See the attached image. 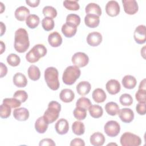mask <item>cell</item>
Listing matches in <instances>:
<instances>
[{
	"instance_id": "1",
	"label": "cell",
	"mask_w": 146,
	"mask_h": 146,
	"mask_svg": "<svg viewBox=\"0 0 146 146\" xmlns=\"http://www.w3.org/2000/svg\"><path fill=\"white\" fill-rule=\"evenodd\" d=\"M30 46L29 35L23 28H19L15 32L14 48L19 52L23 53L27 51Z\"/></svg>"
},
{
	"instance_id": "2",
	"label": "cell",
	"mask_w": 146,
	"mask_h": 146,
	"mask_svg": "<svg viewBox=\"0 0 146 146\" xmlns=\"http://www.w3.org/2000/svg\"><path fill=\"white\" fill-rule=\"evenodd\" d=\"M58 75V70L53 67H47L44 71V80L47 86L52 90H57L59 87Z\"/></svg>"
},
{
	"instance_id": "3",
	"label": "cell",
	"mask_w": 146,
	"mask_h": 146,
	"mask_svg": "<svg viewBox=\"0 0 146 146\" xmlns=\"http://www.w3.org/2000/svg\"><path fill=\"white\" fill-rule=\"evenodd\" d=\"M60 111L61 105L56 101H51L48 103L43 116L48 124H51L57 120Z\"/></svg>"
},
{
	"instance_id": "4",
	"label": "cell",
	"mask_w": 146,
	"mask_h": 146,
	"mask_svg": "<svg viewBox=\"0 0 146 146\" xmlns=\"http://www.w3.org/2000/svg\"><path fill=\"white\" fill-rule=\"evenodd\" d=\"M80 70L75 66H70L64 71L62 75V80L67 85L73 84L80 77Z\"/></svg>"
},
{
	"instance_id": "5",
	"label": "cell",
	"mask_w": 146,
	"mask_h": 146,
	"mask_svg": "<svg viewBox=\"0 0 146 146\" xmlns=\"http://www.w3.org/2000/svg\"><path fill=\"white\" fill-rule=\"evenodd\" d=\"M47 54V48L42 44L35 45L26 55V60L31 63L38 62Z\"/></svg>"
},
{
	"instance_id": "6",
	"label": "cell",
	"mask_w": 146,
	"mask_h": 146,
	"mask_svg": "<svg viewBox=\"0 0 146 146\" xmlns=\"http://www.w3.org/2000/svg\"><path fill=\"white\" fill-rule=\"evenodd\" d=\"M120 141L122 146H139L141 143L139 136L129 132H126L121 136Z\"/></svg>"
},
{
	"instance_id": "7",
	"label": "cell",
	"mask_w": 146,
	"mask_h": 146,
	"mask_svg": "<svg viewBox=\"0 0 146 146\" xmlns=\"http://www.w3.org/2000/svg\"><path fill=\"white\" fill-rule=\"evenodd\" d=\"M104 131L110 137H115L118 135L120 131V124L115 120L108 121L104 127Z\"/></svg>"
},
{
	"instance_id": "8",
	"label": "cell",
	"mask_w": 146,
	"mask_h": 146,
	"mask_svg": "<svg viewBox=\"0 0 146 146\" xmlns=\"http://www.w3.org/2000/svg\"><path fill=\"white\" fill-rule=\"evenodd\" d=\"M71 60L74 66L78 67H83L88 63L89 58L84 52H77L72 55Z\"/></svg>"
},
{
	"instance_id": "9",
	"label": "cell",
	"mask_w": 146,
	"mask_h": 146,
	"mask_svg": "<svg viewBox=\"0 0 146 146\" xmlns=\"http://www.w3.org/2000/svg\"><path fill=\"white\" fill-rule=\"evenodd\" d=\"M145 26L143 25H139L135 30L133 37L135 42L140 44H143L146 40Z\"/></svg>"
},
{
	"instance_id": "10",
	"label": "cell",
	"mask_w": 146,
	"mask_h": 146,
	"mask_svg": "<svg viewBox=\"0 0 146 146\" xmlns=\"http://www.w3.org/2000/svg\"><path fill=\"white\" fill-rule=\"evenodd\" d=\"M122 3L125 13L129 15H133L139 9L137 2L135 0H122Z\"/></svg>"
},
{
	"instance_id": "11",
	"label": "cell",
	"mask_w": 146,
	"mask_h": 146,
	"mask_svg": "<svg viewBox=\"0 0 146 146\" xmlns=\"http://www.w3.org/2000/svg\"><path fill=\"white\" fill-rule=\"evenodd\" d=\"M120 11V6L116 1H110L106 5V11L110 17L117 16Z\"/></svg>"
},
{
	"instance_id": "12",
	"label": "cell",
	"mask_w": 146,
	"mask_h": 146,
	"mask_svg": "<svg viewBox=\"0 0 146 146\" xmlns=\"http://www.w3.org/2000/svg\"><path fill=\"white\" fill-rule=\"evenodd\" d=\"M118 115L120 120L125 123H131L134 119L133 111L128 108H123L120 110Z\"/></svg>"
},
{
	"instance_id": "13",
	"label": "cell",
	"mask_w": 146,
	"mask_h": 146,
	"mask_svg": "<svg viewBox=\"0 0 146 146\" xmlns=\"http://www.w3.org/2000/svg\"><path fill=\"white\" fill-rule=\"evenodd\" d=\"M102 41V34L96 31H94L89 33L87 36V43L92 47L98 46Z\"/></svg>"
},
{
	"instance_id": "14",
	"label": "cell",
	"mask_w": 146,
	"mask_h": 146,
	"mask_svg": "<svg viewBox=\"0 0 146 146\" xmlns=\"http://www.w3.org/2000/svg\"><path fill=\"white\" fill-rule=\"evenodd\" d=\"M62 32L67 38H71L74 36L77 31V26L72 23L66 22L62 25Z\"/></svg>"
},
{
	"instance_id": "15",
	"label": "cell",
	"mask_w": 146,
	"mask_h": 146,
	"mask_svg": "<svg viewBox=\"0 0 146 146\" xmlns=\"http://www.w3.org/2000/svg\"><path fill=\"white\" fill-rule=\"evenodd\" d=\"M106 88L110 94L115 95L120 92L121 86L119 81L117 80L111 79L107 82L106 84Z\"/></svg>"
},
{
	"instance_id": "16",
	"label": "cell",
	"mask_w": 146,
	"mask_h": 146,
	"mask_svg": "<svg viewBox=\"0 0 146 146\" xmlns=\"http://www.w3.org/2000/svg\"><path fill=\"white\" fill-rule=\"evenodd\" d=\"M55 129L56 132L59 135L66 134L69 129V125L67 120L63 118L59 119L55 123Z\"/></svg>"
},
{
	"instance_id": "17",
	"label": "cell",
	"mask_w": 146,
	"mask_h": 146,
	"mask_svg": "<svg viewBox=\"0 0 146 146\" xmlns=\"http://www.w3.org/2000/svg\"><path fill=\"white\" fill-rule=\"evenodd\" d=\"M13 116L19 121H26L29 117V111L24 107L16 108L13 111Z\"/></svg>"
},
{
	"instance_id": "18",
	"label": "cell",
	"mask_w": 146,
	"mask_h": 146,
	"mask_svg": "<svg viewBox=\"0 0 146 146\" xmlns=\"http://www.w3.org/2000/svg\"><path fill=\"white\" fill-rule=\"evenodd\" d=\"M84 23L88 27L95 28L99 25V17L94 14H88L84 17Z\"/></svg>"
},
{
	"instance_id": "19",
	"label": "cell",
	"mask_w": 146,
	"mask_h": 146,
	"mask_svg": "<svg viewBox=\"0 0 146 146\" xmlns=\"http://www.w3.org/2000/svg\"><path fill=\"white\" fill-rule=\"evenodd\" d=\"M48 42L49 44L53 47H57L62 43V38L56 31L53 32L48 35Z\"/></svg>"
},
{
	"instance_id": "20",
	"label": "cell",
	"mask_w": 146,
	"mask_h": 146,
	"mask_svg": "<svg viewBox=\"0 0 146 146\" xmlns=\"http://www.w3.org/2000/svg\"><path fill=\"white\" fill-rule=\"evenodd\" d=\"M90 143L94 146H102L104 144L106 139L103 133L96 132L90 136Z\"/></svg>"
},
{
	"instance_id": "21",
	"label": "cell",
	"mask_w": 146,
	"mask_h": 146,
	"mask_svg": "<svg viewBox=\"0 0 146 146\" xmlns=\"http://www.w3.org/2000/svg\"><path fill=\"white\" fill-rule=\"evenodd\" d=\"M59 98L62 102L64 103H70L74 99L75 94L71 89L64 88L60 91Z\"/></svg>"
},
{
	"instance_id": "22",
	"label": "cell",
	"mask_w": 146,
	"mask_h": 146,
	"mask_svg": "<svg viewBox=\"0 0 146 146\" xmlns=\"http://www.w3.org/2000/svg\"><path fill=\"white\" fill-rule=\"evenodd\" d=\"M15 18L19 21H23L26 19L30 15L29 10L25 6H22L18 7L14 13Z\"/></svg>"
},
{
	"instance_id": "23",
	"label": "cell",
	"mask_w": 146,
	"mask_h": 146,
	"mask_svg": "<svg viewBox=\"0 0 146 146\" xmlns=\"http://www.w3.org/2000/svg\"><path fill=\"white\" fill-rule=\"evenodd\" d=\"M91 88L90 83L87 81H82L79 82L76 86V91L79 95L84 96L88 94Z\"/></svg>"
},
{
	"instance_id": "24",
	"label": "cell",
	"mask_w": 146,
	"mask_h": 146,
	"mask_svg": "<svg viewBox=\"0 0 146 146\" xmlns=\"http://www.w3.org/2000/svg\"><path fill=\"white\" fill-rule=\"evenodd\" d=\"M13 81L14 85L18 87H25L27 84L25 75L21 72H17L14 75Z\"/></svg>"
},
{
	"instance_id": "25",
	"label": "cell",
	"mask_w": 146,
	"mask_h": 146,
	"mask_svg": "<svg viewBox=\"0 0 146 146\" xmlns=\"http://www.w3.org/2000/svg\"><path fill=\"white\" fill-rule=\"evenodd\" d=\"M48 124L43 116L39 117L35 123V129L39 133H44L47 129Z\"/></svg>"
},
{
	"instance_id": "26",
	"label": "cell",
	"mask_w": 146,
	"mask_h": 146,
	"mask_svg": "<svg viewBox=\"0 0 146 146\" xmlns=\"http://www.w3.org/2000/svg\"><path fill=\"white\" fill-rule=\"evenodd\" d=\"M92 96L93 100L98 103L104 102L107 98L106 92L103 89L100 88H96L94 90Z\"/></svg>"
},
{
	"instance_id": "27",
	"label": "cell",
	"mask_w": 146,
	"mask_h": 146,
	"mask_svg": "<svg viewBox=\"0 0 146 146\" xmlns=\"http://www.w3.org/2000/svg\"><path fill=\"white\" fill-rule=\"evenodd\" d=\"M121 83L124 88L127 89H132L136 86L137 81L134 76L127 75L123 78Z\"/></svg>"
},
{
	"instance_id": "28",
	"label": "cell",
	"mask_w": 146,
	"mask_h": 146,
	"mask_svg": "<svg viewBox=\"0 0 146 146\" xmlns=\"http://www.w3.org/2000/svg\"><path fill=\"white\" fill-rule=\"evenodd\" d=\"M85 11L88 14H94L98 16L102 15V9L99 5L95 3H90L86 6Z\"/></svg>"
},
{
	"instance_id": "29",
	"label": "cell",
	"mask_w": 146,
	"mask_h": 146,
	"mask_svg": "<svg viewBox=\"0 0 146 146\" xmlns=\"http://www.w3.org/2000/svg\"><path fill=\"white\" fill-rule=\"evenodd\" d=\"M105 110L108 115L111 116H115L118 114L120 109L116 103L110 102L105 105Z\"/></svg>"
},
{
	"instance_id": "30",
	"label": "cell",
	"mask_w": 146,
	"mask_h": 146,
	"mask_svg": "<svg viewBox=\"0 0 146 146\" xmlns=\"http://www.w3.org/2000/svg\"><path fill=\"white\" fill-rule=\"evenodd\" d=\"M27 73L29 78L33 81L38 80L40 78V72L39 68L35 65H31L29 67Z\"/></svg>"
},
{
	"instance_id": "31",
	"label": "cell",
	"mask_w": 146,
	"mask_h": 146,
	"mask_svg": "<svg viewBox=\"0 0 146 146\" xmlns=\"http://www.w3.org/2000/svg\"><path fill=\"white\" fill-rule=\"evenodd\" d=\"M39 18L35 14L29 15L26 19V24L30 29H35L39 24Z\"/></svg>"
},
{
	"instance_id": "32",
	"label": "cell",
	"mask_w": 146,
	"mask_h": 146,
	"mask_svg": "<svg viewBox=\"0 0 146 146\" xmlns=\"http://www.w3.org/2000/svg\"><path fill=\"white\" fill-rule=\"evenodd\" d=\"M90 115L94 118H99L103 113V110L101 106L96 104L91 105L88 109Z\"/></svg>"
},
{
	"instance_id": "33",
	"label": "cell",
	"mask_w": 146,
	"mask_h": 146,
	"mask_svg": "<svg viewBox=\"0 0 146 146\" xmlns=\"http://www.w3.org/2000/svg\"><path fill=\"white\" fill-rule=\"evenodd\" d=\"M72 131L74 134L78 136L82 135L85 132V126L82 122L75 121L72 124Z\"/></svg>"
},
{
	"instance_id": "34",
	"label": "cell",
	"mask_w": 146,
	"mask_h": 146,
	"mask_svg": "<svg viewBox=\"0 0 146 146\" xmlns=\"http://www.w3.org/2000/svg\"><path fill=\"white\" fill-rule=\"evenodd\" d=\"M55 23L52 18L49 17H44L42 21V26L43 29L47 31L52 30L54 27Z\"/></svg>"
},
{
	"instance_id": "35",
	"label": "cell",
	"mask_w": 146,
	"mask_h": 146,
	"mask_svg": "<svg viewBox=\"0 0 146 146\" xmlns=\"http://www.w3.org/2000/svg\"><path fill=\"white\" fill-rule=\"evenodd\" d=\"M42 13L45 17H49L51 18H54L57 15L56 10L52 6H46L43 7Z\"/></svg>"
},
{
	"instance_id": "36",
	"label": "cell",
	"mask_w": 146,
	"mask_h": 146,
	"mask_svg": "<svg viewBox=\"0 0 146 146\" xmlns=\"http://www.w3.org/2000/svg\"><path fill=\"white\" fill-rule=\"evenodd\" d=\"M73 114L74 117L77 120H82L86 117L87 111L86 110L83 108L76 107V108L74 110Z\"/></svg>"
},
{
	"instance_id": "37",
	"label": "cell",
	"mask_w": 146,
	"mask_h": 146,
	"mask_svg": "<svg viewBox=\"0 0 146 146\" xmlns=\"http://www.w3.org/2000/svg\"><path fill=\"white\" fill-rule=\"evenodd\" d=\"M92 103L88 98L86 97H81L78 99L76 102V107L83 108L86 110H88Z\"/></svg>"
},
{
	"instance_id": "38",
	"label": "cell",
	"mask_w": 146,
	"mask_h": 146,
	"mask_svg": "<svg viewBox=\"0 0 146 146\" xmlns=\"http://www.w3.org/2000/svg\"><path fill=\"white\" fill-rule=\"evenodd\" d=\"M6 60L8 64L13 67H16L18 66L21 62V59L19 56L13 53L9 54L7 56Z\"/></svg>"
},
{
	"instance_id": "39",
	"label": "cell",
	"mask_w": 146,
	"mask_h": 146,
	"mask_svg": "<svg viewBox=\"0 0 146 146\" xmlns=\"http://www.w3.org/2000/svg\"><path fill=\"white\" fill-rule=\"evenodd\" d=\"M11 107L6 103H3L0 106V116L1 118L6 119L10 116Z\"/></svg>"
},
{
	"instance_id": "40",
	"label": "cell",
	"mask_w": 146,
	"mask_h": 146,
	"mask_svg": "<svg viewBox=\"0 0 146 146\" xmlns=\"http://www.w3.org/2000/svg\"><path fill=\"white\" fill-rule=\"evenodd\" d=\"M63 6L69 10L76 11L80 8V6L78 1H68L66 0L63 2Z\"/></svg>"
},
{
	"instance_id": "41",
	"label": "cell",
	"mask_w": 146,
	"mask_h": 146,
	"mask_svg": "<svg viewBox=\"0 0 146 146\" xmlns=\"http://www.w3.org/2000/svg\"><path fill=\"white\" fill-rule=\"evenodd\" d=\"M120 103L124 106H129L133 103V98L130 94H123L119 98Z\"/></svg>"
},
{
	"instance_id": "42",
	"label": "cell",
	"mask_w": 146,
	"mask_h": 146,
	"mask_svg": "<svg viewBox=\"0 0 146 146\" xmlns=\"http://www.w3.org/2000/svg\"><path fill=\"white\" fill-rule=\"evenodd\" d=\"M13 98L19 100L21 103H23L27 99L28 95L24 90H18L14 94Z\"/></svg>"
},
{
	"instance_id": "43",
	"label": "cell",
	"mask_w": 146,
	"mask_h": 146,
	"mask_svg": "<svg viewBox=\"0 0 146 146\" xmlns=\"http://www.w3.org/2000/svg\"><path fill=\"white\" fill-rule=\"evenodd\" d=\"M3 103L9 105L11 108L19 107L21 105V102L15 98H5L3 100Z\"/></svg>"
},
{
	"instance_id": "44",
	"label": "cell",
	"mask_w": 146,
	"mask_h": 146,
	"mask_svg": "<svg viewBox=\"0 0 146 146\" xmlns=\"http://www.w3.org/2000/svg\"><path fill=\"white\" fill-rule=\"evenodd\" d=\"M66 22L72 23L78 26L80 23V18L77 14H70L66 17Z\"/></svg>"
},
{
	"instance_id": "45",
	"label": "cell",
	"mask_w": 146,
	"mask_h": 146,
	"mask_svg": "<svg viewBox=\"0 0 146 146\" xmlns=\"http://www.w3.org/2000/svg\"><path fill=\"white\" fill-rule=\"evenodd\" d=\"M146 90L139 89L135 94V98L139 102L145 103Z\"/></svg>"
},
{
	"instance_id": "46",
	"label": "cell",
	"mask_w": 146,
	"mask_h": 146,
	"mask_svg": "<svg viewBox=\"0 0 146 146\" xmlns=\"http://www.w3.org/2000/svg\"><path fill=\"white\" fill-rule=\"evenodd\" d=\"M136 112L140 115H144L146 112L145 103L139 102L136 106Z\"/></svg>"
},
{
	"instance_id": "47",
	"label": "cell",
	"mask_w": 146,
	"mask_h": 146,
	"mask_svg": "<svg viewBox=\"0 0 146 146\" xmlns=\"http://www.w3.org/2000/svg\"><path fill=\"white\" fill-rule=\"evenodd\" d=\"M39 146H42V145H48V146H55V143L54 141L51 139H43L42 140L40 141Z\"/></svg>"
},
{
	"instance_id": "48",
	"label": "cell",
	"mask_w": 146,
	"mask_h": 146,
	"mask_svg": "<svg viewBox=\"0 0 146 146\" xmlns=\"http://www.w3.org/2000/svg\"><path fill=\"white\" fill-rule=\"evenodd\" d=\"M71 146L74 145H80V146H84L85 143L84 140L80 138H75L71 140L70 143Z\"/></svg>"
},
{
	"instance_id": "49",
	"label": "cell",
	"mask_w": 146,
	"mask_h": 146,
	"mask_svg": "<svg viewBox=\"0 0 146 146\" xmlns=\"http://www.w3.org/2000/svg\"><path fill=\"white\" fill-rule=\"evenodd\" d=\"M0 67H1V78H3L5 76L7 72V68L5 64H4L3 63H0Z\"/></svg>"
},
{
	"instance_id": "50",
	"label": "cell",
	"mask_w": 146,
	"mask_h": 146,
	"mask_svg": "<svg viewBox=\"0 0 146 146\" xmlns=\"http://www.w3.org/2000/svg\"><path fill=\"white\" fill-rule=\"evenodd\" d=\"M40 2L39 0H32V1H30V0H26V3L30 7H35L36 6H38L39 3Z\"/></svg>"
},
{
	"instance_id": "51",
	"label": "cell",
	"mask_w": 146,
	"mask_h": 146,
	"mask_svg": "<svg viewBox=\"0 0 146 146\" xmlns=\"http://www.w3.org/2000/svg\"><path fill=\"white\" fill-rule=\"evenodd\" d=\"M146 87V85H145V79H144L143 80H142L139 84V89H143V90H146L145 88Z\"/></svg>"
},
{
	"instance_id": "52",
	"label": "cell",
	"mask_w": 146,
	"mask_h": 146,
	"mask_svg": "<svg viewBox=\"0 0 146 146\" xmlns=\"http://www.w3.org/2000/svg\"><path fill=\"white\" fill-rule=\"evenodd\" d=\"M1 25V36H2L6 31V26L2 22H0Z\"/></svg>"
},
{
	"instance_id": "53",
	"label": "cell",
	"mask_w": 146,
	"mask_h": 146,
	"mask_svg": "<svg viewBox=\"0 0 146 146\" xmlns=\"http://www.w3.org/2000/svg\"><path fill=\"white\" fill-rule=\"evenodd\" d=\"M1 54H2L3 51L5 50V44L3 43V42L1 40Z\"/></svg>"
},
{
	"instance_id": "54",
	"label": "cell",
	"mask_w": 146,
	"mask_h": 146,
	"mask_svg": "<svg viewBox=\"0 0 146 146\" xmlns=\"http://www.w3.org/2000/svg\"><path fill=\"white\" fill-rule=\"evenodd\" d=\"M0 5H1V13H2L3 11V10H5V7L4 5H3L2 2H0Z\"/></svg>"
}]
</instances>
